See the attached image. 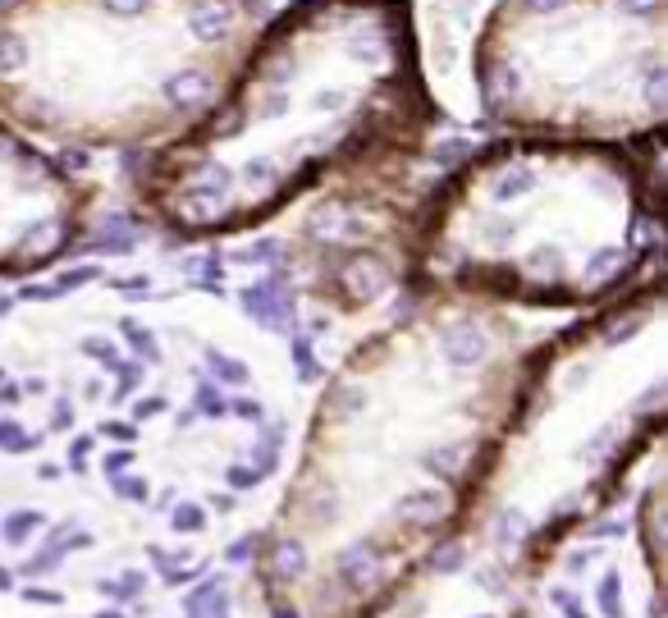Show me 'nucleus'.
I'll list each match as a JSON object with an SVG mask.
<instances>
[{
	"instance_id": "2",
	"label": "nucleus",
	"mask_w": 668,
	"mask_h": 618,
	"mask_svg": "<svg viewBox=\"0 0 668 618\" xmlns=\"http://www.w3.org/2000/svg\"><path fill=\"white\" fill-rule=\"evenodd\" d=\"M266 23V0H0V120L78 152L165 147Z\"/></svg>"
},
{
	"instance_id": "16",
	"label": "nucleus",
	"mask_w": 668,
	"mask_h": 618,
	"mask_svg": "<svg viewBox=\"0 0 668 618\" xmlns=\"http://www.w3.org/2000/svg\"><path fill=\"white\" fill-rule=\"evenodd\" d=\"M0 591H10V573L5 568H0Z\"/></svg>"
},
{
	"instance_id": "14",
	"label": "nucleus",
	"mask_w": 668,
	"mask_h": 618,
	"mask_svg": "<svg viewBox=\"0 0 668 618\" xmlns=\"http://www.w3.org/2000/svg\"><path fill=\"white\" fill-rule=\"evenodd\" d=\"M33 522H37V518H19V522H10V527H5V536H23L28 527H33Z\"/></svg>"
},
{
	"instance_id": "13",
	"label": "nucleus",
	"mask_w": 668,
	"mask_h": 618,
	"mask_svg": "<svg viewBox=\"0 0 668 618\" xmlns=\"http://www.w3.org/2000/svg\"><path fill=\"white\" fill-rule=\"evenodd\" d=\"M174 522H179V527H184V532H188V527H202V513H197V509H184V513H179V518H174Z\"/></svg>"
},
{
	"instance_id": "6",
	"label": "nucleus",
	"mask_w": 668,
	"mask_h": 618,
	"mask_svg": "<svg viewBox=\"0 0 668 618\" xmlns=\"http://www.w3.org/2000/svg\"><path fill=\"white\" fill-rule=\"evenodd\" d=\"M78 239V184L0 120V271H33Z\"/></svg>"
},
{
	"instance_id": "15",
	"label": "nucleus",
	"mask_w": 668,
	"mask_h": 618,
	"mask_svg": "<svg viewBox=\"0 0 668 618\" xmlns=\"http://www.w3.org/2000/svg\"><path fill=\"white\" fill-rule=\"evenodd\" d=\"M248 554H252V541H238L234 550H229V559H248Z\"/></svg>"
},
{
	"instance_id": "17",
	"label": "nucleus",
	"mask_w": 668,
	"mask_h": 618,
	"mask_svg": "<svg viewBox=\"0 0 668 618\" xmlns=\"http://www.w3.org/2000/svg\"><path fill=\"white\" fill-rule=\"evenodd\" d=\"M275 618H293V614H289V609H275Z\"/></svg>"
},
{
	"instance_id": "5",
	"label": "nucleus",
	"mask_w": 668,
	"mask_h": 618,
	"mask_svg": "<svg viewBox=\"0 0 668 618\" xmlns=\"http://www.w3.org/2000/svg\"><path fill=\"white\" fill-rule=\"evenodd\" d=\"M435 133V129H431ZM431 133L403 138L385 152L357 161L353 170H344V188L325 193L321 202L307 211V243L325 252V284L344 307H367L376 298H385L399 280V266L385 248L389 225H417L421 206H431L435 188L417 184V174L426 161L444 152Z\"/></svg>"
},
{
	"instance_id": "12",
	"label": "nucleus",
	"mask_w": 668,
	"mask_h": 618,
	"mask_svg": "<svg viewBox=\"0 0 668 618\" xmlns=\"http://www.w3.org/2000/svg\"><path fill=\"white\" fill-rule=\"evenodd\" d=\"M476 582H481L485 591H504V586H499V582H504V577H499V568H481V573H476Z\"/></svg>"
},
{
	"instance_id": "9",
	"label": "nucleus",
	"mask_w": 668,
	"mask_h": 618,
	"mask_svg": "<svg viewBox=\"0 0 668 618\" xmlns=\"http://www.w3.org/2000/svg\"><path fill=\"white\" fill-rule=\"evenodd\" d=\"M307 545L298 541V536H284V541H275V550H270V577L275 582H298L302 573H307Z\"/></svg>"
},
{
	"instance_id": "4",
	"label": "nucleus",
	"mask_w": 668,
	"mask_h": 618,
	"mask_svg": "<svg viewBox=\"0 0 668 618\" xmlns=\"http://www.w3.org/2000/svg\"><path fill=\"white\" fill-rule=\"evenodd\" d=\"M472 78L481 115L513 138L664 142L668 0H495Z\"/></svg>"
},
{
	"instance_id": "18",
	"label": "nucleus",
	"mask_w": 668,
	"mask_h": 618,
	"mask_svg": "<svg viewBox=\"0 0 668 618\" xmlns=\"http://www.w3.org/2000/svg\"><path fill=\"white\" fill-rule=\"evenodd\" d=\"M101 618H124V614H115V609H110V614H101Z\"/></svg>"
},
{
	"instance_id": "7",
	"label": "nucleus",
	"mask_w": 668,
	"mask_h": 618,
	"mask_svg": "<svg viewBox=\"0 0 668 618\" xmlns=\"http://www.w3.org/2000/svg\"><path fill=\"white\" fill-rule=\"evenodd\" d=\"M449 513H453V490H440V486H417L389 504V518L399 527H412V532H431Z\"/></svg>"
},
{
	"instance_id": "1",
	"label": "nucleus",
	"mask_w": 668,
	"mask_h": 618,
	"mask_svg": "<svg viewBox=\"0 0 668 618\" xmlns=\"http://www.w3.org/2000/svg\"><path fill=\"white\" fill-rule=\"evenodd\" d=\"M435 129L408 0H293L142 188L179 234L266 220L330 174Z\"/></svg>"
},
{
	"instance_id": "8",
	"label": "nucleus",
	"mask_w": 668,
	"mask_h": 618,
	"mask_svg": "<svg viewBox=\"0 0 668 618\" xmlns=\"http://www.w3.org/2000/svg\"><path fill=\"white\" fill-rule=\"evenodd\" d=\"M334 568H339V577H344L348 586H357V591L376 586V577H380V550H376V541H367V536L348 541L344 550H339V559H334Z\"/></svg>"
},
{
	"instance_id": "11",
	"label": "nucleus",
	"mask_w": 668,
	"mask_h": 618,
	"mask_svg": "<svg viewBox=\"0 0 668 618\" xmlns=\"http://www.w3.org/2000/svg\"><path fill=\"white\" fill-rule=\"evenodd\" d=\"M600 609H604L609 618L623 614V609H618V577H614V573L604 577V586H600Z\"/></svg>"
},
{
	"instance_id": "3",
	"label": "nucleus",
	"mask_w": 668,
	"mask_h": 618,
	"mask_svg": "<svg viewBox=\"0 0 668 618\" xmlns=\"http://www.w3.org/2000/svg\"><path fill=\"white\" fill-rule=\"evenodd\" d=\"M659 142L504 138L458 156L426 206L431 261L467 293L582 303L632 280L659 239Z\"/></svg>"
},
{
	"instance_id": "10",
	"label": "nucleus",
	"mask_w": 668,
	"mask_h": 618,
	"mask_svg": "<svg viewBox=\"0 0 668 618\" xmlns=\"http://www.w3.org/2000/svg\"><path fill=\"white\" fill-rule=\"evenodd\" d=\"M467 564V550H463V545H440V550H435L431 554V568H435V573H458V568H463Z\"/></svg>"
}]
</instances>
